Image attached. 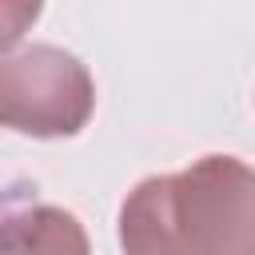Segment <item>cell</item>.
Returning a JSON list of instances; mask_svg holds the SVG:
<instances>
[{
    "mask_svg": "<svg viewBox=\"0 0 255 255\" xmlns=\"http://www.w3.org/2000/svg\"><path fill=\"white\" fill-rule=\"evenodd\" d=\"M0 251H88V235L60 207L20 203L0 211Z\"/></svg>",
    "mask_w": 255,
    "mask_h": 255,
    "instance_id": "cell-3",
    "label": "cell"
},
{
    "mask_svg": "<svg viewBox=\"0 0 255 255\" xmlns=\"http://www.w3.org/2000/svg\"><path fill=\"white\" fill-rule=\"evenodd\" d=\"M120 247L255 251V167L239 155H203L183 171L139 179L120 203Z\"/></svg>",
    "mask_w": 255,
    "mask_h": 255,
    "instance_id": "cell-1",
    "label": "cell"
},
{
    "mask_svg": "<svg viewBox=\"0 0 255 255\" xmlns=\"http://www.w3.org/2000/svg\"><path fill=\"white\" fill-rule=\"evenodd\" d=\"M44 0H0V48L20 44L40 20Z\"/></svg>",
    "mask_w": 255,
    "mask_h": 255,
    "instance_id": "cell-4",
    "label": "cell"
},
{
    "mask_svg": "<svg viewBox=\"0 0 255 255\" xmlns=\"http://www.w3.org/2000/svg\"><path fill=\"white\" fill-rule=\"evenodd\" d=\"M96 112L92 72L56 44L0 48V128L60 139L88 128Z\"/></svg>",
    "mask_w": 255,
    "mask_h": 255,
    "instance_id": "cell-2",
    "label": "cell"
}]
</instances>
